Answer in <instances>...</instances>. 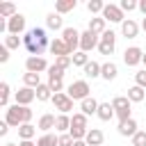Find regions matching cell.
<instances>
[{
	"mask_svg": "<svg viewBox=\"0 0 146 146\" xmlns=\"http://www.w3.org/2000/svg\"><path fill=\"white\" fill-rule=\"evenodd\" d=\"M50 41H52V39H48V34H46L43 27H32V30H27L25 36H23V46L27 48V52H30L32 57H41L43 50L50 48Z\"/></svg>",
	"mask_w": 146,
	"mask_h": 146,
	"instance_id": "6da1fadb",
	"label": "cell"
},
{
	"mask_svg": "<svg viewBox=\"0 0 146 146\" xmlns=\"http://www.w3.org/2000/svg\"><path fill=\"white\" fill-rule=\"evenodd\" d=\"M130 105H132V103L128 100V96H114V98H112V107H114V114L119 116V123L132 119V116H130V112H132Z\"/></svg>",
	"mask_w": 146,
	"mask_h": 146,
	"instance_id": "7a4b0ae2",
	"label": "cell"
},
{
	"mask_svg": "<svg viewBox=\"0 0 146 146\" xmlns=\"http://www.w3.org/2000/svg\"><path fill=\"white\" fill-rule=\"evenodd\" d=\"M89 84H87V80H75V82H71L68 84V89H66V94H68V98H73V100H84V98H89Z\"/></svg>",
	"mask_w": 146,
	"mask_h": 146,
	"instance_id": "3957f363",
	"label": "cell"
},
{
	"mask_svg": "<svg viewBox=\"0 0 146 146\" xmlns=\"http://www.w3.org/2000/svg\"><path fill=\"white\" fill-rule=\"evenodd\" d=\"M80 36H82V32H78L75 27H64L62 30V39H64V43L68 46V50L75 55L78 52V48H80Z\"/></svg>",
	"mask_w": 146,
	"mask_h": 146,
	"instance_id": "277c9868",
	"label": "cell"
},
{
	"mask_svg": "<svg viewBox=\"0 0 146 146\" xmlns=\"http://www.w3.org/2000/svg\"><path fill=\"white\" fill-rule=\"evenodd\" d=\"M114 46H116V34L112 30H105L100 34V43H98V50L100 55H112L114 52Z\"/></svg>",
	"mask_w": 146,
	"mask_h": 146,
	"instance_id": "5b68a950",
	"label": "cell"
},
{
	"mask_svg": "<svg viewBox=\"0 0 146 146\" xmlns=\"http://www.w3.org/2000/svg\"><path fill=\"white\" fill-rule=\"evenodd\" d=\"M5 121L9 123V128H21L23 125V105H11L7 107V114H5Z\"/></svg>",
	"mask_w": 146,
	"mask_h": 146,
	"instance_id": "8992f818",
	"label": "cell"
},
{
	"mask_svg": "<svg viewBox=\"0 0 146 146\" xmlns=\"http://www.w3.org/2000/svg\"><path fill=\"white\" fill-rule=\"evenodd\" d=\"M105 21H110V23H123L125 18H123V9L119 7V5H105V9H103V14H100Z\"/></svg>",
	"mask_w": 146,
	"mask_h": 146,
	"instance_id": "52a82bcc",
	"label": "cell"
},
{
	"mask_svg": "<svg viewBox=\"0 0 146 146\" xmlns=\"http://www.w3.org/2000/svg\"><path fill=\"white\" fill-rule=\"evenodd\" d=\"M98 43H100V36L98 34H94V32H82V36H80V50L82 52H89V50H94V48H98Z\"/></svg>",
	"mask_w": 146,
	"mask_h": 146,
	"instance_id": "ba28073f",
	"label": "cell"
},
{
	"mask_svg": "<svg viewBox=\"0 0 146 146\" xmlns=\"http://www.w3.org/2000/svg\"><path fill=\"white\" fill-rule=\"evenodd\" d=\"M141 59H144V50H141V48H137V46L125 48V52H123L125 66H137V64H141Z\"/></svg>",
	"mask_w": 146,
	"mask_h": 146,
	"instance_id": "9c48e42d",
	"label": "cell"
},
{
	"mask_svg": "<svg viewBox=\"0 0 146 146\" xmlns=\"http://www.w3.org/2000/svg\"><path fill=\"white\" fill-rule=\"evenodd\" d=\"M52 103H55V107L59 110V114H68L71 110H73V98H68V94H52Z\"/></svg>",
	"mask_w": 146,
	"mask_h": 146,
	"instance_id": "30bf717a",
	"label": "cell"
},
{
	"mask_svg": "<svg viewBox=\"0 0 146 146\" xmlns=\"http://www.w3.org/2000/svg\"><path fill=\"white\" fill-rule=\"evenodd\" d=\"M50 52H52L55 57H73V52L68 50V46L64 43L62 36H55V39L50 41Z\"/></svg>",
	"mask_w": 146,
	"mask_h": 146,
	"instance_id": "8fae6325",
	"label": "cell"
},
{
	"mask_svg": "<svg viewBox=\"0 0 146 146\" xmlns=\"http://www.w3.org/2000/svg\"><path fill=\"white\" fill-rule=\"evenodd\" d=\"M25 68H27V73H41V71H48L50 66H48V62L43 59V57H27L25 59Z\"/></svg>",
	"mask_w": 146,
	"mask_h": 146,
	"instance_id": "7c38bea8",
	"label": "cell"
},
{
	"mask_svg": "<svg viewBox=\"0 0 146 146\" xmlns=\"http://www.w3.org/2000/svg\"><path fill=\"white\" fill-rule=\"evenodd\" d=\"M14 98H16V105L30 107V103L36 98V91H34V89H30V87H23V89H18V91L14 94Z\"/></svg>",
	"mask_w": 146,
	"mask_h": 146,
	"instance_id": "4fadbf2b",
	"label": "cell"
},
{
	"mask_svg": "<svg viewBox=\"0 0 146 146\" xmlns=\"http://www.w3.org/2000/svg\"><path fill=\"white\" fill-rule=\"evenodd\" d=\"M23 30H25V16H23V14H16V16H11V18L7 21V32H9V34H16V36H18Z\"/></svg>",
	"mask_w": 146,
	"mask_h": 146,
	"instance_id": "5bb4252c",
	"label": "cell"
},
{
	"mask_svg": "<svg viewBox=\"0 0 146 146\" xmlns=\"http://www.w3.org/2000/svg\"><path fill=\"white\" fill-rule=\"evenodd\" d=\"M121 32H123L125 39H135V36L139 34V25H137L132 18H125V21L121 23Z\"/></svg>",
	"mask_w": 146,
	"mask_h": 146,
	"instance_id": "9a60e30c",
	"label": "cell"
},
{
	"mask_svg": "<svg viewBox=\"0 0 146 146\" xmlns=\"http://www.w3.org/2000/svg\"><path fill=\"white\" fill-rule=\"evenodd\" d=\"M139 130H137V121L135 119H128V121H121L119 123V135L123 137H135Z\"/></svg>",
	"mask_w": 146,
	"mask_h": 146,
	"instance_id": "2e32d148",
	"label": "cell"
},
{
	"mask_svg": "<svg viewBox=\"0 0 146 146\" xmlns=\"http://www.w3.org/2000/svg\"><path fill=\"white\" fill-rule=\"evenodd\" d=\"M116 75H119V66H116L114 62H105V64H103V68H100V78L110 82V80H114Z\"/></svg>",
	"mask_w": 146,
	"mask_h": 146,
	"instance_id": "e0dca14e",
	"label": "cell"
},
{
	"mask_svg": "<svg viewBox=\"0 0 146 146\" xmlns=\"http://www.w3.org/2000/svg\"><path fill=\"white\" fill-rule=\"evenodd\" d=\"M98 105H100V103H98L96 98H91V96H89V98H84V100L80 103V110H82V114H84V116H91V114H96V112H98Z\"/></svg>",
	"mask_w": 146,
	"mask_h": 146,
	"instance_id": "ac0fdd59",
	"label": "cell"
},
{
	"mask_svg": "<svg viewBox=\"0 0 146 146\" xmlns=\"http://www.w3.org/2000/svg\"><path fill=\"white\" fill-rule=\"evenodd\" d=\"M96 116L100 119V121H112L116 114H114V107H112V103H100L98 105V112H96Z\"/></svg>",
	"mask_w": 146,
	"mask_h": 146,
	"instance_id": "d6986e66",
	"label": "cell"
},
{
	"mask_svg": "<svg viewBox=\"0 0 146 146\" xmlns=\"http://www.w3.org/2000/svg\"><path fill=\"white\" fill-rule=\"evenodd\" d=\"M55 121H57V116H55V114H41V119H39L36 128H39V130H43V135H46V132H50V130L55 128Z\"/></svg>",
	"mask_w": 146,
	"mask_h": 146,
	"instance_id": "ffe728a7",
	"label": "cell"
},
{
	"mask_svg": "<svg viewBox=\"0 0 146 146\" xmlns=\"http://www.w3.org/2000/svg\"><path fill=\"white\" fill-rule=\"evenodd\" d=\"M103 139H105V135H103V130H98V128H91V130L87 132V137H84V141H87L89 146H100Z\"/></svg>",
	"mask_w": 146,
	"mask_h": 146,
	"instance_id": "44dd1931",
	"label": "cell"
},
{
	"mask_svg": "<svg viewBox=\"0 0 146 146\" xmlns=\"http://www.w3.org/2000/svg\"><path fill=\"white\" fill-rule=\"evenodd\" d=\"M46 25H48V30H64V18L57 11H52L46 16Z\"/></svg>",
	"mask_w": 146,
	"mask_h": 146,
	"instance_id": "7402d4cb",
	"label": "cell"
},
{
	"mask_svg": "<svg viewBox=\"0 0 146 146\" xmlns=\"http://www.w3.org/2000/svg\"><path fill=\"white\" fill-rule=\"evenodd\" d=\"M105 23H107V21H105L103 16H94V18H89V27H87V30L94 32V34H103V32H105Z\"/></svg>",
	"mask_w": 146,
	"mask_h": 146,
	"instance_id": "603a6c76",
	"label": "cell"
},
{
	"mask_svg": "<svg viewBox=\"0 0 146 146\" xmlns=\"http://www.w3.org/2000/svg\"><path fill=\"white\" fill-rule=\"evenodd\" d=\"M144 98H146V89H144V87H137V84H135V87L128 89V100H130V103H141Z\"/></svg>",
	"mask_w": 146,
	"mask_h": 146,
	"instance_id": "cb8c5ba5",
	"label": "cell"
},
{
	"mask_svg": "<svg viewBox=\"0 0 146 146\" xmlns=\"http://www.w3.org/2000/svg\"><path fill=\"white\" fill-rule=\"evenodd\" d=\"M55 130L57 132H68L71 130V116L68 114H57V121H55Z\"/></svg>",
	"mask_w": 146,
	"mask_h": 146,
	"instance_id": "d4e9b609",
	"label": "cell"
},
{
	"mask_svg": "<svg viewBox=\"0 0 146 146\" xmlns=\"http://www.w3.org/2000/svg\"><path fill=\"white\" fill-rule=\"evenodd\" d=\"M34 135H36V128H34L32 123H23V125L18 128V137H21V141H32Z\"/></svg>",
	"mask_w": 146,
	"mask_h": 146,
	"instance_id": "484cf974",
	"label": "cell"
},
{
	"mask_svg": "<svg viewBox=\"0 0 146 146\" xmlns=\"http://www.w3.org/2000/svg\"><path fill=\"white\" fill-rule=\"evenodd\" d=\"M75 5H78L75 0H57V2H55V11L62 16V14H68V11H73V9H75Z\"/></svg>",
	"mask_w": 146,
	"mask_h": 146,
	"instance_id": "4316f807",
	"label": "cell"
},
{
	"mask_svg": "<svg viewBox=\"0 0 146 146\" xmlns=\"http://www.w3.org/2000/svg\"><path fill=\"white\" fill-rule=\"evenodd\" d=\"M36 146H59V135H52V132H46L36 139Z\"/></svg>",
	"mask_w": 146,
	"mask_h": 146,
	"instance_id": "83f0119b",
	"label": "cell"
},
{
	"mask_svg": "<svg viewBox=\"0 0 146 146\" xmlns=\"http://www.w3.org/2000/svg\"><path fill=\"white\" fill-rule=\"evenodd\" d=\"M71 128H78V130H89V125H87V116H84L82 112L73 114V116H71Z\"/></svg>",
	"mask_w": 146,
	"mask_h": 146,
	"instance_id": "f1b7e54d",
	"label": "cell"
},
{
	"mask_svg": "<svg viewBox=\"0 0 146 146\" xmlns=\"http://www.w3.org/2000/svg\"><path fill=\"white\" fill-rule=\"evenodd\" d=\"M18 11H16V7H14V2H0V16L2 18H11V16H16Z\"/></svg>",
	"mask_w": 146,
	"mask_h": 146,
	"instance_id": "f546056e",
	"label": "cell"
},
{
	"mask_svg": "<svg viewBox=\"0 0 146 146\" xmlns=\"http://www.w3.org/2000/svg\"><path fill=\"white\" fill-rule=\"evenodd\" d=\"M100 68H103V64H98V62H89L82 71H84L87 78H98V75H100Z\"/></svg>",
	"mask_w": 146,
	"mask_h": 146,
	"instance_id": "4dcf8cb0",
	"label": "cell"
},
{
	"mask_svg": "<svg viewBox=\"0 0 146 146\" xmlns=\"http://www.w3.org/2000/svg\"><path fill=\"white\" fill-rule=\"evenodd\" d=\"M34 91H36V100H52V89L48 84H39Z\"/></svg>",
	"mask_w": 146,
	"mask_h": 146,
	"instance_id": "1f68e13d",
	"label": "cell"
},
{
	"mask_svg": "<svg viewBox=\"0 0 146 146\" xmlns=\"http://www.w3.org/2000/svg\"><path fill=\"white\" fill-rule=\"evenodd\" d=\"M23 82H25V87L36 89V87L41 84V78H39V73H25V75H23Z\"/></svg>",
	"mask_w": 146,
	"mask_h": 146,
	"instance_id": "d6a6232c",
	"label": "cell"
},
{
	"mask_svg": "<svg viewBox=\"0 0 146 146\" xmlns=\"http://www.w3.org/2000/svg\"><path fill=\"white\" fill-rule=\"evenodd\" d=\"M23 46V39L21 36H16V34H9V36H5V48H9V50H16V48H21Z\"/></svg>",
	"mask_w": 146,
	"mask_h": 146,
	"instance_id": "836d02e7",
	"label": "cell"
},
{
	"mask_svg": "<svg viewBox=\"0 0 146 146\" xmlns=\"http://www.w3.org/2000/svg\"><path fill=\"white\" fill-rule=\"evenodd\" d=\"M87 9H89V14H103L105 2H103V0H89V2H87Z\"/></svg>",
	"mask_w": 146,
	"mask_h": 146,
	"instance_id": "e575fe53",
	"label": "cell"
},
{
	"mask_svg": "<svg viewBox=\"0 0 146 146\" xmlns=\"http://www.w3.org/2000/svg\"><path fill=\"white\" fill-rule=\"evenodd\" d=\"M71 59H73V66H82V68H84V66L89 64V57H87V52H82V50H78Z\"/></svg>",
	"mask_w": 146,
	"mask_h": 146,
	"instance_id": "d590c367",
	"label": "cell"
},
{
	"mask_svg": "<svg viewBox=\"0 0 146 146\" xmlns=\"http://www.w3.org/2000/svg\"><path fill=\"white\" fill-rule=\"evenodd\" d=\"M9 94H11L9 84L2 82V84H0V105H2V107H7V103H9Z\"/></svg>",
	"mask_w": 146,
	"mask_h": 146,
	"instance_id": "8d00e7d4",
	"label": "cell"
},
{
	"mask_svg": "<svg viewBox=\"0 0 146 146\" xmlns=\"http://www.w3.org/2000/svg\"><path fill=\"white\" fill-rule=\"evenodd\" d=\"M64 78V68H59L57 64H52L48 68V80H62Z\"/></svg>",
	"mask_w": 146,
	"mask_h": 146,
	"instance_id": "74e56055",
	"label": "cell"
},
{
	"mask_svg": "<svg viewBox=\"0 0 146 146\" xmlns=\"http://www.w3.org/2000/svg\"><path fill=\"white\" fill-rule=\"evenodd\" d=\"M123 11H135V9H139V2H135V0H121V5H119Z\"/></svg>",
	"mask_w": 146,
	"mask_h": 146,
	"instance_id": "f35d334b",
	"label": "cell"
},
{
	"mask_svg": "<svg viewBox=\"0 0 146 146\" xmlns=\"http://www.w3.org/2000/svg\"><path fill=\"white\" fill-rule=\"evenodd\" d=\"M135 84L146 89V68H141V71H137V73H135Z\"/></svg>",
	"mask_w": 146,
	"mask_h": 146,
	"instance_id": "ab89813d",
	"label": "cell"
},
{
	"mask_svg": "<svg viewBox=\"0 0 146 146\" xmlns=\"http://www.w3.org/2000/svg\"><path fill=\"white\" fill-rule=\"evenodd\" d=\"M132 146H146V130H139L132 137Z\"/></svg>",
	"mask_w": 146,
	"mask_h": 146,
	"instance_id": "60d3db41",
	"label": "cell"
},
{
	"mask_svg": "<svg viewBox=\"0 0 146 146\" xmlns=\"http://www.w3.org/2000/svg\"><path fill=\"white\" fill-rule=\"evenodd\" d=\"M55 64H57L59 68H64V71H66V68L73 64V59H71V57H55Z\"/></svg>",
	"mask_w": 146,
	"mask_h": 146,
	"instance_id": "b9f144b4",
	"label": "cell"
},
{
	"mask_svg": "<svg viewBox=\"0 0 146 146\" xmlns=\"http://www.w3.org/2000/svg\"><path fill=\"white\" fill-rule=\"evenodd\" d=\"M48 87L52 89V94H62V89H64V82H62V80H48Z\"/></svg>",
	"mask_w": 146,
	"mask_h": 146,
	"instance_id": "7bdbcfd3",
	"label": "cell"
},
{
	"mask_svg": "<svg viewBox=\"0 0 146 146\" xmlns=\"http://www.w3.org/2000/svg\"><path fill=\"white\" fill-rule=\"evenodd\" d=\"M73 137L68 135V132H64V135H59V146H73Z\"/></svg>",
	"mask_w": 146,
	"mask_h": 146,
	"instance_id": "ee69618b",
	"label": "cell"
},
{
	"mask_svg": "<svg viewBox=\"0 0 146 146\" xmlns=\"http://www.w3.org/2000/svg\"><path fill=\"white\" fill-rule=\"evenodd\" d=\"M7 59H9V48H5V46H2V48H0V62L5 64Z\"/></svg>",
	"mask_w": 146,
	"mask_h": 146,
	"instance_id": "f6af8a7d",
	"label": "cell"
},
{
	"mask_svg": "<svg viewBox=\"0 0 146 146\" xmlns=\"http://www.w3.org/2000/svg\"><path fill=\"white\" fill-rule=\"evenodd\" d=\"M23 121H25V123L32 121V110H30V107H23Z\"/></svg>",
	"mask_w": 146,
	"mask_h": 146,
	"instance_id": "bcb514c9",
	"label": "cell"
},
{
	"mask_svg": "<svg viewBox=\"0 0 146 146\" xmlns=\"http://www.w3.org/2000/svg\"><path fill=\"white\" fill-rule=\"evenodd\" d=\"M7 132H9V123H7V121H2V123H0V135L5 137Z\"/></svg>",
	"mask_w": 146,
	"mask_h": 146,
	"instance_id": "7dc6e473",
	"label": "cell"
},
{
	"mask_svg": "<svg viewBox=\"0 0 146 146\" xmlns=\"http://www.w3.org/2000/svg\"><path fill=\"white\" fill-rule=\"evenodd\" d=\"M139 11L146 16V0H139Z\"/></svg>",
	"mask_w": 146,
	"mask_h": 146,
	"instance_id": "c3c4849f",
	"label": "cell"
},
{
	"mask_svg": "<svg viewBox=\"0 0 146 146\" xmlns=\"http://www.w3.org/2000/svg\"><path fill=\"white\" fill-rule=\"evenodd\" d=\"M73 146H89L84 139H78V141H73Z\"/></svg>",
	"mask_w": 146,
	"mask_h": 146,
	"instance_id": "681fc988",
	"label": "cell"
},
{
	"mask_svg": "<svg viewBox=\"0 0 146 146\" xmlns=\"http://www.w3.org/2000/svg\"><path fill=\"white\" fill-rule=\"evenodd\" d=\"M141 30L146 32V16H144V21H141Z\"/></svg>",
	"mask_w": 146,
	"mask_h": 146,
	"instance_id": "f907efd6",
	"label": "cell"
},
{
	"mask_svg": "<svg viewBox=\"0 0 146 146\" xmlns=\"http://www.w3.org/2000/svg\"><path fill=\"white\" fill-rule=\"evenodd\" d=\"M141 64H144V66H146V52H144V59H141Z\"/></svg>",
	"mask_w": 146,
	"mask_h": 146,
	"instance_id": "816d5d0a",
	"label": "cell"
},
{
	"mask_svg": "<svg viewBox=\"0 0 146 146\" xmlns=\"http://www.w3.org/2000/svg\"><path fill=\"white\" fill-rule=\"evenodd\" d=\"M5 146H16V144H5Z\"/></svg>",
	"mask_w": 146,
	"mask_h": 146,
	"instance_id": "f5cc1de1",
	"label": "cell"
}]
</instances>
